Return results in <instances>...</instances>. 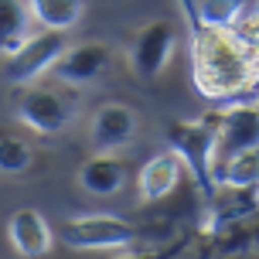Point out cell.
<instances>
[{
  "instance_id": "obj_9",
  "label": "cell",
  "mask_w": 259,
  "mask_h": 259,
  "mask_svg": "<svg viewBox=\"0 0 259 259\" xmlns=\"http://www.w3.org/2000/svg\"><path fill=\"white\" fill-rule=\"evenodd\" d=\"M52 225L48 219L41 215L38 208H17L11 211V219H7V242L17 256L24 259H34V256H45L48 249H52Z\"/></svg>"
},
{
  "instance_id": "obj_10",
  "label": "cell",
  "mask_w": 259,
  "mask_h": 259,
  "mask_svg": "<svg viewBox=\"0 0 259 259\" xmlns=\"http://www.w3.org/2000/svg\"><path fill=\"white\" fill-rule=\"evenodd\" d=\"M106 65H109V48L103 41H85V45H75V48H65L52 72L65 85H85V82H96L103 75Z\"/></svg>"
},
{
  "instance_id": "obj_19",
  "label": "cell",
  "mask_w": 259,
  "mask_h": 259,
  "mask_svg": "<svg viewBox=\"0 0 259 259\" xmlns=\"http://www.w3.org/2000/svg\"><path fill=\"white\" fill-rule=\"evenodd\" d=\"M256 106H259V99H256Z\"/></svg>"
},
{
  "instance_id": "obj_2",
  "label": "cell",
  "mask_w": 259,
  "mask_h": 259,
  "mask_svg": "<svg viewBox=\"0 0 259 259\" xmlns=\"http://www.w3.org/2000/svg\"><path fill=\"white\" fill-rule=\"evenodd\" d=\"M167 147L181 157V164L191 170L194 184L201 188V194L215 198L219 184H215V113L205 119H174L167 123Z\"/></svg>"
},
{
  "instance_id": "obj_7",
  "label": "cell",
  "mask_w": 259,
  "mask_h": 259,
  "mask_svg": "<svg viewBox=\"0 0 259 259\" xmlns=\"http://www.w3.org/2000/svg\"><path fill=\"white\" fill-rule=\"evenodd\" d=\"M178 52V27L170 21H150L133 34L130 65L140 78H157Z\"/></svg>"
},
{
  "instance_id": "obj_11",
  "label": "cell",
  "mask_w": 259,
  "mask_h": 259,
  "mask_svg": "<svg viewBox=\"0 0 259 259\" xmlns=\"http://www.w3.org/2000/svg\"><path fill=\"white\" fill-rule=\"evenodd\" d=\"M178 181H181V157L174 154V150H164V154L150 157L140 167L137 191H140V198L147 205H157V201H164L178 188Z\"/></svg>"
},
{
  "instance_id": "obj_16",
  "label": "cell",
  "mask_w": 259,
  "mask_h": 259,
  "mask_svg": "<svg viewBox=\"0 0 259 259\" xmlns=\"http://www.w3.org/2000/svg\"><path fill=\"white\" fill-rule=\"evenodd\" d=\"M31 160H34L31 143L21 140L17 133H0V174L17 178V174H24L31 167Z\"/></svg>"
},
{
  "instance_id": "obj_4",
  "label": "cell",
  "mask_w": 259,
  "mask_h": 259,
  "mask_svg": "<svg viewBox=\"0 0 259 259\" xmlns=\"http://www.w3.org/2000/svg\"><path fill=\"white\" fill-rule=\"evenodd\" d=\"M78 99L75 92H58V89H24L17 99V119L27 130H34L41 137H55L62 133L72 119H75Z\"/></svg>"
},
{
  "instance_id": "obj_1",
  "label": "cell",
  "mask_w": 259,
  "mask_h": 259,
  "mask_svg": "<svg viewBox=\"0 0 259 259\" xmlns=\"http://www.w3.org/2000/svg\"><path fill=\"white\" fill-rule=\"evenodd\" d=\"M191 34V78L205 99H259V48L198 17V0H178Z\"/></svg>"
},
{
  "instance_id": "obj_14",
  "label": "cell",
  "mask_w": 259,
  "mask_h": 259,
  "mask_svg": "<svg viewBox=\"0 0 259 259\" xmlns=\"http://www.w3.org/2000/svg\"><path fill=\"white\" fill-rule=\"evenodd\" d=\"M215 184L219 188H256L259 184V147L239 150L229 160L215 167Z\"/></svg>"
},
{
  "instance_id": "obj_5",
  "label": "cell",
  "mask_w": 259,
  "mask_h": 259,
  "mask_svg": "<svg viewBox=\"0 0 259 259\" xmlns=\"http://www.w3.org/2000/svg\"><path fill=\"white\" fill-rule=\"evenodd\" d=\"M259 147V106L256 103H229L222 113H215V160L211 170L222 160H229L239 150Z\"/></svg>"
},
{
  "instance_id": "obj_12",
  "label": "cell",
  "mask_w": 259,
  "mask_h": 259,
  "mask_svg": "<svg viewBox=\"0 0 259 259\" xmlns=\"http://www.w3.org/2000/svg\"><path fill=\"white\" fill-rule=\"evenodd\" d=\"M130 178V167L119 160L116 154H99L89 157L82 167H78V184H82V191L96 194V198H109V194L123 191V184Z\"/></svg>"
},
{
  "instance_id": "obj_17",
  "label": "cell",
  "mask_w": 259,
  "mask_h": 259,
  "mask_svg": "<svg viewBox=\"0 0 259 259\" xmlns=\"http://www.w3.org/2000/svg\"><path fill=\"white\" fill-rule=\"evenodd\" d=\"M249 11L246 0H198V17L205 21L208 27H229Z\"/></svg>"
},
{
  "instance_id": "obj_8",
  "label": "cell",
  "mask_w": 259,
  "mask_h": 259,
  "mask_svg": "<svg viewBox=\"0 0 259 259\" xmlns=\"http://www.w3.org/2000/svg\"><path fill=\"white\" fill-rule=\"evenodd\" d=\"M137 137V113L123 103H106L96 109L89 126V140L96 150L103 154H113L119 147H126L130 140Z\"/></svg>"
},
{
  "instance_id": "obj_13",
  "label": "cell",
  "mask_w": 259,
  "mask_h": 259,
  "mask_svg": "<svg viewBox=\"0 0 259 259\" xmlns=\"http://www.w3.org/2000/svg\"><path fill=\"white\" fill-rule=\"evenodd\" d=\"M31 17L48 31H68L82 21L85 0H27Z\"/></svg>"
},
{
  "instance_id": "obj_3",
  "label": "cell",
  "mask_w": 259,
  "mask_h": 259,
  "mask_svg": "<svg viewBox=\"0 0 259 259\" xmlns=\"http://www.w3.org/2000/svg\"><path fill=\"white\" fill-rule=\"evenodd\" d=\"M65 48H68L65 31H48V27H45L41 34H27V38L17 45V52L7 55L4 78H7L11 85H31L34 78H41L45 72H52Z\"/></svg>"
},
{
  "instance_id": "obj_15",
  "label": "cell",
  "mask_w": 259,
  "mask_h": 259,
  "mask_svg": "<svg viewBox=\"0 0 259 259\" xmlns=\"http://www.w3.org/2000/svg\"><path fill=\"white\" fill-rule=\"evenodd\" d=\"M31 21L27 0H0V52H17V45L31 34Z\"/></svg>"
},
{
  "instance_id": "obj_6",
  "label": "cell",
  "mask_w": 259,
  "mask_h": 259,
  "mask_svg": "<svg viewBox=\"0 0 259 259\" xmlns=\"http://www.w3.org/2000/svg\"><path fill=\"white\" fill-rule=\"evenodd\" d=\"M58 235L68 249H126L137 239V229L116 215H82L68 219Z\"/></svg>"
},
{
  "instance_id": "obj_18",
  "label": "cell",
  "mask_w": 259,
  "mask_h": 259,
  "mask_svg": "<svg viewBox=\"0 0 259 259\" xmlns=\"http://www.w3.org/2000/svg\"><path fill=\"white\" fill-rule=\"evenodd\" d=\"M252 235H256V246H259V232H252Z\"/></svg>"
}]
</instances>
